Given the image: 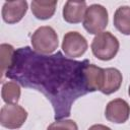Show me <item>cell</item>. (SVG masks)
I'll list each match as a JSON object with an SVG mask.
<instances>
[{
	"label": "cell",
	"instance_id": "obj_12",
	"mask_svg": "<svg viewBox=\"0 0 130 130\" xmlns=\"http://www.w3.org/2000/svg\"><path fill=\"white\" fill-rule=\"evenodd\" d=\"M56 5H57V1L53 0V1H39V0H35L31 1L30 4V9L32 14L41 20H46L51 18L56 10Z\"/></svg>",
	"mask_w": 130,
	"mask_h": 130
},
{
	"label": "cell",
	"instance_id": "obj_7",
	"mask_svg": "<svg viewBox=\"0 0 130 130\" xmlns=\"http://www.w3.org/2000/svg\"><path fill=\"white\" fill-rule=\"evenodd\" d=\"M105 116L108 121L116 124L125 123L130 116V106L123 99H115L106 106Z\"/></svg>",
	"mask_w": 130,
	"mask_h": 130
},
{
	"label": "cell",
	"instance_id": "obj_13",
	"mask_svg": "<svg viewBox=\"0 0 130 130\" xmlns=\"http://www.w3.org/2000/svg\"><path fill=\"white\" fill-rule=\"evenodd\" d=\"M114 25L123 35L130 36V6H120L114 13Z\"/></svg>",
	"mask_w": 130,
	"mask_h": 130
},
{
	"label": "cell",
	"instance_id": "obj_4",
	"mask_svg": "<svg viewBox=\"0 0 130 130\" xmlns=\"http://www.w3.org/2000/svg\"><path fill=\"white\" fill-rule=\"evenodd\" d=\"M109 22V14L106 7L101 4H91L87 7L84 18L83 27L90 35H99L107 27Z\"/></svg>",
	"mask_w": 130,
	"mask_h": 130
},
{
	"label": "cell",
	"instance_id": "obj_5",
	"mask_svg": "<svg viewBox=\"0 0 130 130\" xmlns=\"http://www.w3.org/2000/svg\"><path fill=\"white\" fill-rule=\"evenodd\" d=\"M26 118V110L17 104H6L0 110V124L10 130L20 128Z\"/></svg>",
	"mask_w": 130,
	"mask_h": 130
},
{
	"label": "cell",
	"instance_id": "obj_10",
	"mask_svg": "<svg viewBox=\"0 0 130 130\" xmlns=\"http://www.w3.org/2000/svg\"><path fill=\"white\" fill-rule=\"evenodd\" d=\"M83 76L88 91L100 90L104 79V68L98 67L94 64L86 63L83 68Z\"/></svg>",
	"mask_w": 130,
	"mask_h": 130
},
{
	"label": "cell",
	"instance_id": "obj_1",
	"mask_svg": "<svg viewBox=\"0 0 130 130\" xmlns=\"http://www.w3.org/2000/svg\"><path fill=\"white\" fill-rule=\"evenodd\" d=\"M84 62L65 59L60 53L43 56L28 47L15 52L14 63L6 73L22 86L37 88L51 101L55 118L61 120L70 115L72 103L88 92L83 76Z\"/></svg>",
	"mask_w": 130,
	"mask_h": 130
},
{
	"label": "cell",
	"instance_id": "obj_11",
	"mask_svg": "<svg viewBox=\"0 0 130 130\" xmlns=\"http://www.w3.org/2000/svg\"><path fill=\"white\" fill-rule=\"evenodd\" d=\"M122 81L123 76L120 70L117 68H106L104 69V79L100 91L104 94L114 93L120 88Z\"/></svg>",
	"mask_w": 130,
	"mask_h": 130
},
{
	"label": "cell",
	"instance_id": "obj_2",
	"mask_svg": "<svg viewBox=\"0 0 130 130\" xmlns=\"http://www.w3.org/2000/svg\"><path fill=\"white\" fill-rule=\"evenodd\" d=\"M119 41L111 31H103L96 35L90 45L91 52L102 61L112 60L119 51Z\"/></svg>",
	"mask_w": 130,
	"mask_h": 130
},
{
	"label": "cell",
	"instance_id": "obj_6",
	"mask_svg": "<svg viewBox=\"0 0 130 130\" xmlns=\"http://www.w3.org/2000/svg\"><path fill=\"white\" fill-rule=\"evenodd\" d=\"M62 51L69 58H79L86 52L88 44L86 39L78 31H68L62 41Z\"/></svg>",
	"mask_w": 130,
	"mask_h": 130
},
{
	"label": "cell",
	"instance_id": "obj_15",
	"mask_svg": "<svg viewBox=\"0 0 130 130\" xmlns=\"http://www.w3.org/2000/svg\"><path fill=\"white\" fill-rule=\"evenodd\" d=\"M20 86L16 81L11 80L3 83L1 88V96L6 104H17L20 99Z\"/></svg>",
	"mask_w": 130,
	"mask_h": 130
},
{
	"label": "cell",
	"instance_id": "obj_3",
	"mask_svg": "<svg viewBox=\"0 0 130 130\" xmlns=\"http://www.w3.org/2000/svg\"><path fill=\"white\" fill-rule=\"evenodd\" d=\"M30 43L35 52L43 55L54 53L58 49V35L52 26L43 25L35 30Z\"/></svg>",
	"mask_w": 130,
	"mask_h": 130
},
{
	"label": "cell",
	"instance_id": "obj_9",
	"mask_svg": "<svg viewBox=\"0 0 130 130\" xmlns=\"http://www.w3.org/2000/svg\"><path fill=\"white\" fill-rule=\"evenodd\" d=\"M86 9L85 1H67L63 7V18L68 23H79L83 21Z\"/></svg>",
	"mask_w": 130,
	"mask_h": 130
},
{
	"label": "cell",
	"instance_id": "obj_18",
	"mask_svg": "<svg viewBox=\"0 0 130 130\" xmlns=\"http://www.w3.org/2000/svg\"><path fill=\"white\" fill-rule=\"evenodd\" d=\"M128 94H129V96H130V85H129V87H128Z\"/></svg>",
	"mask_w": 130,
	"mask_h": 130
},
{
	"label": "cell",
	"instance_id": "obj_16",
	"mask_svg": "<svg viewBox=\"0 0 130 130\" xmlns=\"http://www.w3.org/2000/svg\"><path fill=\"white\" fill-rule=\"evenodd\" d=\"M47 130H78V126L75 121L70 119L57 120L50 124Z\"/></svg>",
	"mask_w": 130,
	"mask_h": 130
},
{
	"label": "cell",
	"instance_id": "obj_8",
	"mask_svg": "<svg viewBox=\"0 0 130 130\" xmlns=\"http://www.w3.org/2000/svg\"><path fill=\"white\" fill-rule=\"evenodd\" d=\"M28 4L25 0L6 1L2 6V18L8 24H13L20 21L25 15Z\"/></svg>",
	"mask_w": 130,
	"mask_h": 130
},
{
	"label": "cell",
	"instance_id": "obj_17",
	"mask_svg": "<svg viewBox=\"0 0 130 130\" xmlns=\"http://www.w3.org/2000/svg\"><path fill=\"white\" fill-rule=\"evenodd\" d=\"M87 130H112V129L106 125H103V124H94V125L90 126Z\"/></svg>",
	"mask_w": 130,
	"mask_h": 130
},
{
	"label": "cell",
	"instance_id": "obj_14",
	"mask_svg": "<svg viewBox=\"0 0 130 130\" xmlns=\"http://www.w3.org/2000/svg\"><path fill=\"white\" fill-rule=\"evenodd\" d=\"M15 50L9 44H1L0 46V66H1V76L3 77L7 73L13 63L15 58Z\"/></svg>",
	"mask_w": 130,
	"mask_h": 130
}]
</instances>
